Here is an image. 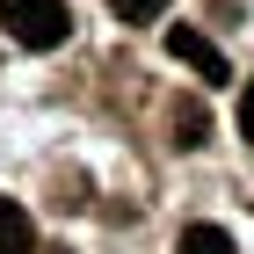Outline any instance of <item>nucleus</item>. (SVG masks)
Returning <instances> with one entry per match:
<instances>
[{"label": "nucleus", "mask_w": 254, "mask_h": 254, "mask_svg": "<svg viewBox=\"0 0 254 254\" xmlns=\"http://www.w3.org/2000/svg\"><path fill=\"white\" fill-rule=\"evenodd\" d=\"M109 15H117V22H131V29H145V22H160V15H167V0H109Z\"/></svg>", "instance_id": "obj_6"}, {"label": "nucleus", "mask_w": 254, "mask_h": 254, "mask_svg": "<svg viewBox=\"0 0 254 254\" xmlns=\"http://www.w3.org/2000/svg\"><path fill=\"white\" fill-rule=\"evenodd\" d=\"M175 254H240V247H233V233H218V225H189Z\"/></svg>", "instance_id": "obj_5"}, {"label": "nucleus", "mask_w": 254, "mask_h": 254, "mask_svg": "<svg viewBox=\"0 0 254 254\" xmlns=\"http://www.w3.org/2000/svg\"><path fill=\"white\" fill-rule=\"evenodd\" d=\"M37 247V225H29V211H22L15 196H0V254H29Z\"/></svg>", "instance_id": "obj_3"}, {"label": "nucleus", "mask_w": 254, "mask_h": 254, "mask_svg": "<svg viewBox=\"0 0 254 254\" xmlns=\"http://www.w3.org/2000/svg\"><path fill=\"white\" fill-rule=\"evenodd\" d=\"M0 29L22 51H59L73 37V7L65 0H0Z\"/></svg>", "instance_id": "obj_1"}, {"label": "nucleus", "mask_w": 254, "mask_h": 254, "mask_svg": "<svg viewBox=\"0 0 254 254\" xmlns=\"http://www.w3.org/2000/svg\"><path fill=\"white\" fill-rule=\"evenodd\" d=\"M167 51H175V59L189 65L196 80H211V87H218V80H233V65H225V51H218V44L203 37V29H189V22H175V29H167Z\"/></svg>", "instance_id": "obj_2"}, {"label": "nucleus", "mask_w": 254, "mask_h": 254, "mask_svg": "<svg viewBox=\"0 0 254 254\" xmlns=\"http://www.w3.org/2000/svg\"><path fill=\"white\" fill-rule=\"evenodd\" d=\"M240 138H247V145H254V80H247V87H240Z\"/></svg>", "instance_id": "obj_7"}, {"label": "nucleus", "mask_w": 254, "mask_h": 254, "mask_svg": "<svg viewBox=\"0 0 254 254\" xmlns=\"http://www.w3.org/2000/svg\"><path fill=\"white\" fill-rule=\"evenodd\" d=\"M203 131H211L203 102H175V145H182V153H196V145H203Z\"/></svg>", "instance_id": "obj_4"}]
</instances>
